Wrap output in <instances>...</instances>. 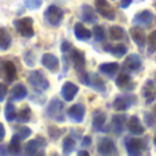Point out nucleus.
<instances>
[{"label":"nucleus","instance_id":"obj_1","mask_svg":"<svg viewBox=\"0 0 156 156\" xmlns=\"http://www.w3.org/2000/svg\"><path fill=\"white\" fill-rule=\"evenodd\" d=\"M78 80L81 81V83L92 88L97 93L105 94L107 93V85H105L104 80L99 76L97 73H88V71H80L78 73Z\"/></svg>","mask_w":156,"mask_h":156},{"label":"nucleus","instance_id":"obj_2","mask_svg":"<svg viewBox=\"0 0 156 156\" xmlns=\"http://www.w3.org/2000/svg\"><path fill=\"white\" fill-rule=\"evenodd\" d=\"M45 115L49 119L58 122V123H63L66 121V112H65V103L59 100L58 97L49 100V103L45 107Z\"/></svg>","mask_w":156,"mask_h":156},{"label":"nucleus","instance_id":"obj_3","mask_svg":"<svg viewBox=\"0 0 156 156\" xmlns=\"http://www.w3.org/2000/svg\"><path fill=\"white\" fill-rule=\"evenodd\" d=\"M123 145L126 148L127 155H130V156H140L145 151H148V141L145 138L125 137Z\"/></svg>","mask_w":156,"mask_h":156},{"label":"nucleus","instance_id":"obj_4","mask_svg":"<svg viewBox=\"0 0 156 156\" xmlns=\"http://www.w3.org/2000/svg\"><path fill=\"white\" fill-rule=\"evenodd\" d=\"M27 83H30V86L38 93H43L49 89V81L41 70L30 71L27 76Z\"/></svg>","mask_w":156,"mask_h":156},{"label":"nucleus","instance_id":"obj_5","mask_svg":"<svg viewBox=\"0 0 156 156\" xmlns=\"http://www.w3.org/2000/svg\"><path fill=\"white\" fill-rule=\"evenodd\" d=\"M63 18H65V11L60 7H58L56 4H51L47 7V10L44 11V19L47 21V23L51 25L54 27H58L62 23Z\"/></svg>","mask_w":156,"mask_h":156},{"label":"nucleus","instance_id":"obj_6","mask_svg":"<svg viewBox=\"0 0 156 156\" xmlns=\"http://www.w3.org/2000/svg\"><path fill=\"white\" fill-rule=\"evenodd\" d=\"M33 18L30 16H23V18H18L14 21V27L16 32L25 38H32L34 36V27H33Z\"/></svg>","mask_w":156,"mask_h":156},{"label":"nucleus","instance_id":"obj_7","mask_svg":"<svg viewBox=\"0 0 156 156\" xmlns=\"http://www.w3.org/2000/svg\"><path fill=\"white\" fill-rule=\"evenodd\" d=\"M47 140L44 137H41V136H37L36 138H33V140L27 141L26 144H25V148H23V154L30 156V155H44L45 154V151L44 149L47 148Z\"/></svg>","mask_w":156,"mask_h":156},{"label":"nucleus","instance_id":"obj_8","mask_svg":"<svg viewBox=\"0 0 156 156\" xmlns=\"http://www.w3.org/2000/svg\"><path fill=\"white\" fill-rule=\"evenodd\" d=\"M0 78L4 80V82L12 83L18 78V69L15 63L11 60H0Z\"/></svg>","mask_w":156,"mask_h":156},{"label":"nucleus","instance_id":"obj_9","mask_svg":"<svg viewBox=\"0 0 156 156\" xmlns=\"http://www.w3.org/2000/svg\"><path fill=\"white\" fill-rule=\"evenodd\" d=\"M136 104H137V97L134 94H119L114 99L112 108L115 111H119V112H126L129 108H132Z\"/></svg>","mask_w":156,"mask_h":156},{"label":"nucleus","instance_id":"obj_10","mask_svg":"<svg viewBox=\"0 0 156 156\" xmlns=\"http://www.w3.org/2000/svg\"><path fill=\"white\" fill-rule=\"evenodd\" d=\"M143 58L140 56L138 54H130L126 56V59H125L123 62V66H122V69H123V71H127V73H140L141 70H143Z\"/></svg>","mask_w":156,"mask_h":156},{"label":"nucleus","instance_id":"obj_11","mask_svg":"<svg viewBox=\"0 0 156 156\" xmlns=\"http://www.w3.org/2000/svg\"><path fill=\"white\" fill-rule=\"evenodd\" d=\"M94 10L100 16L108 19V21H114L116 16L114 7L107 0H94Z\"/></svg>","mask_w":156,"mask_h":156},{"label":"nucleus","instance_id":"obj_12","mask_svg":"<svg viewBox=\"0 0 156 156\" xmlns=\"http://www.w3.org/2000/svg\"><path fill=\"white\" fill-rule=\"evenodd\" d=\"M155 21H156V16L152 11L143 10V11H138L134 15L133 25H137V26H141V27H151L155 23Z\"/></svg>","mask_w":156,"mask_h":156},{"label":"nucleus","instance_id":"obj_13","mask_svg":"<svg viewBox=\"0 0 156 156\" xmlns=\"http://www.w3.org/2000/svg\"><path fill=\"white\" fill-rule=\"evenodd\" d=\"M97 154L103 156H111V155H118V148L116 144L114 143L112 138L110 137H103L97 143Z\"/></svg>","mask_w":156,"mask_h":156},{"label":"nucleus","instance_id":"obj_14","mask_svg":"<svg viewBox=\"0 0 156 156\" xmlns=\"http://www.w3.org/2000/svg\"><path fill=\"white\" fill-rule=\"evenodd\" d=\"M69 59H70L71 65H73V67L76 69L77 73H80V71H83V70H85L86 56H85V54H83L81 49L74 48V47H73V49L69 52Z\"/></svg>","mask_w":156,"mask_h":156},{"label":"nucleus","instance_id":"obj_15","mask_svg":"<svg viewBox=\"0 0 156 156\" xmlns=\"http://www.w3.org/2000/svg\"><path fill=\"white\" fill-rule=\"evenodd\" d=\"M115 83L122 92H133L136 89L134 80H133L130 73H127V71L119 73L118 77L115 78Z\"/></svg>","mask_w":156,"mask_h":156},{"label":"nucleus","instance_id":"obj_16","mask_svg":"<svg viewBox=\"0 0 156 156\" xmlns=\"http://www.w3.org/2000/svg\"><path fill=\"white\" fill-rule=\"evenodd\" d=\"M85 112H86L85 105L81 104V103H77V104L71 105L66 114H67V116L70 118L71 122H74V123H81V122L83 121V118H85Z\"/></svg>","mask_w":156,"mask_h":156},{"label":"nucleus","instance_id":"obj_17","mask_svg":"<svg viewBox=\"0 0 156 156\" xmlns=\"http://www.w3.org/2000/svg\"><path fill=\"white\" fill-rule=\"evenodd\" d=\"M105 121H107V115L104 111H94L93 116H92V127L94 132H108L110 129H107V126H105Z\"/></svg>","mask_w":156,"mask_h":156},{"label":"nucleus","instance_id":"obj_18","mask_svg":"<svg viewBox=\"0 0 156 156\" xmlns=\"http://www.w3.org/2000/svg\"><path fill=\"white\" fill-rule=\"evenodd\" d=\"M141 94L144 96L147 104H151L156 100V82L154 78H149L145 81L143 89H141Z\"/></svg>","mask_w":156,"mask_h":156},{"label":"nucleus","instance_id":"obj_19","mask_svg":"<svg viewBox=\"0 0 156 156\" xmlns=\"http://www.w3.org/2000/svg\"><path fill=\"white\" fill-rule=\"evenodd\" d=\"M126 129L129 130L130 134L133 136H143L145 133V127H144L143 122L140 121L137 115H132L126 122Z\"/></svg>","mask_w":156,"mask_h":156},{"label":"nucleus","instance_id":"obj_20","mask_svg":"<svg viewBox=\"0 0 156 156\" xmlns=\"http://www.w3.org/2000/svg\"><path fill=\"white\" fill-rule=\"evenodd\" d=\"M130 37H132L133 43H134L140 49L145 48V45H147V36H145V32H144V29L141 26L134 25V26L130 29Z\"/></svg>","mask_w":156,"mask_h":156},{"label":"nucleus","instance_id":"obj_21","mask_svg":"<svg viewBox=\"0 0 156 156\" xmlns=\"http://www.w3.org/2000/svg\"><path fill=\"white\" fill-rule=\"evenodd\" d=\"M78 90H80L78 85H76V83L71 82V81H66V82L62 85L60 94H62V97H63L65 101H73V100L76 99Z\"/></svg>","mask_w":156,"mask_h":156},{"label":"nucleus","instance_id":"obj_22","mask_svg":"<svg viewBox=\"0 0 156 156\" xmlns=\"http://www.w3.org/2000/svg\"><path fill=\"white\" fill-rule=\"evenodd\" d=\"M41 65L49 70L51 73H58L59 71V66H60V62H59V58L54 54H44L41 56Z\"/></svg>","mask_w":156,"mask_h":156},{"label":"nucleus","instance_id":"obj_23","mask_svg":"<svg viewBox=\"0 0 156 156\" xmlns=\"http://www.w3.org/2000/svg\"><path fill=\"white\" fill-rule=\"evenodd\" d=\"M127 122V116L125 114H116L111 119V129L116 136H121L125 132V126Z\"/></svg>","mask_w":156,"mask_h":156},{"label":"nucleus","instance_id":"obj_24","mask_svg":"<svg viewBox=\"0 0 156 156\" xmlns=\"http://www.w3.org/2000/svg\"><path fill=\"white\" fill-rule=\"evenodd\" d=\"M104 51H107L108 54H111L112 56L121 59V58H123L125 55L127 54V47L122 43H118V44L107 43V44H104Z\"/></svg>","mask_w":156,"mask_h":156},{"label":"nucleus","instance_id":"obj_25","mask_svg":"<svg viewBox=\"0 0 156 156\" xmlns=\"http://www.w3.org/2000/svg\"><path fill=\"white\" fill-rule=\"evenodd\" d=\"M81 19L86 23H96L97 22V12L94 8H92L89 4L81 5Z\"/></svg>","mask_w":156,"mask_h":156},{"label":"nucleus","instance_id":"obj_26","mask_svg":"<svg viewBox=\"0 0 156 156\" xmlns=\"http://www.w3.org/2000/svg\"><path fill=\"white\" fill-rule=\"evenodd\" d=\"M73 32H74L76 38L80 41H88V40H90V37H92V32L82 23V22H77V23L74 25Z\"/></svg>","mask_w":156,"mask_h":156},{"label":"nucleus","instance_id":"obj_27","mask_svg":"<svg viewBox=\"0 0 156 156\" xmlns=\"http://www.w3.org/2000/svg\"><path fill=\"white\" fill-rule=\"evenodd\" d=\"M27 94H29L27 93V88L23 83H15L10 92V99L12 101H21V100L26 99Z\"/></svg>","mask_w":156,"mask_h":156},{"label":"nucleus","instance_id":"obj_28","mask_svg":"<svg viewBox=\"0 0 156 156\" xmlns=\"http://www.w3.org/2000/svg\"><path fill=\"white\" fill-rule=\"evenodd\" d=\"M119 63L118 62H107V63H101L99 66V71L104 76H107L108 78H114L118 74L119 71Z\"/></svg>","mask_w":156,"mask_h":156},{"label":"nucleus","instance_id":"obj_29","mask_svg":"<svg viewBox=\"0 0 156 156\" xmlns=\"http://www.w3.org/2000/svg\"><path fill=\"white\" fill-rule=\"evenodd\" d=\"M11 44H12V38H11L10 32L5 27H0V51L10 49Z\"/></svg>","mask_w":156,"mask_h":156},{"label":"nucleus","instance_id":"obj_30","mask_svg":"<svg viewBox=\"0 0 156 156\" xmlns=\"http://www.w3.org/2000/svg\"><path fill=\"white\" fill-rule=\"evenodd\" d=\"M21 138L14 133L12 138L10 140V144L7 145V149H8V154L10 155H21L22 154V145H21Z\"/></svg>","mask_w":156,"mask_h":156},{"label":"nucleus","instance_id":"obj_31","mask_svg":"<svg viewBox=\"0 0 156 156\" xmlns=\"http://www.w3.org/2000/svg\"><path fill=\"white\" fill-rule=\"evenodd\" d=\"M108 34H110V38L112 41H122V40H125V38H126L125 29L122 26H118V25H115V26H111Z\"/></svg>","mask_w":156,"mask_h":156},{"label":"nucleus","instance_id":"obj_32","mask_svg":"<svg viewBox=\"0 0 156 156\" xmlns=\"http://www.w3.org/2000/svg\"><path fill=\"white\" fill-rule=\"evenodd\" d=\"M76 147H77V140L76 138H73L71 136H67V137H65V140H63L62 143V149H63V155H70L73 154L74 151H76Z\"/></svg>","mask_w":156,"mask_h":156},{"label":"nucleus","instance_id":"obj_33","mask_svg":"<svg viewBox=\"0 0 156 156\" xmlns=\"http://www.w3.org/2000/svg\"><path fill=\"white\" fill-rule=\"evenodd\" d=\"M32 116H33L32 110H30L29 107H23L16 114V121H18L19 123H27V122L32 121Z\"/></svg>","mask_w":156,"mask_h":156},{"label":"nucleus","instance_id":"obj_34","mask_svg":"<svg viewBox=\"0 0 156 156\" xmlns=\"http://www.w3.org/2000/svg\"><path fill=\"white\" fill-rule=\"evenodd\" d=\"M16 114H18V111H16L15 105H14L12 101H8L7 105H5L4 108V116H5V121L7 122H14L16 121Z\"/></svg>","mask_w":156,"mask_h":156},{"label":"nucleus","instance_id":"obj_35","mask_svg":"<svg viewBox=\"0 0 156 156\" xmlns=\"http://www.w3.org/2000/svg\"><path fill=\"white\" fill-rule=\"evenodd\" d=\"M92 36L93 38L97 41V43H104L105 37H107V33H105V29L100 25H94L93 30H92Z\"/></svg>","mask_w":156,"mask_h":156},{"label":"nucleus","instance_id":"obj_36","mask_svg":"<svg viewBox=\"0 0 156 156\" xmlns=\"http://www.w3.org/2000/svg\"><path fill=\"white\" fill-rule=\"evenodd\" d=\"M147 51L149 55H154L156 52V30L147 36Z\"/></svg>","mask_w":156,"mask_h":156},{"label":"nucleus","instance_id":"obj_37","mask_svg":"<svg viewBox=\"0 0 156 156\" xmlns=\"http://www.w3.org/2000/svg\"><path fill=\"white\" fill-rule=\"evenodd\" d=\"M65 132H66L65 129H59V127H56V126H48V134H49V137H51L52 140H55V141H56L58 138L62 137V136L65 134Z\"/></svg>","mask_w":156,"mask_h":156},{"label":"nucleus","instance_id":"obj_38","mask_svg":"<svg viewBox=\"0 0 156 156\" xmlns=\"http://www.w3.org/2000/svg\"><path fill=\"white\" fill-rule=\"evenodd\" d=\"M23 62H25V65L29 66V67H33V66L36 65V54L32 49H27L23 54Z\"/></svg>","mask_w":156,"mask_h":156},{"label":"nucleus","instance_id":"obj_39","mask_svg":"<svg viewBox=\"0 0 156 156\" xmlns=\"http://www.w3.org/2000/svg\"><path fill=\"white\" fill-rule=\"evenodd\" d=\"M15 134L18 136L21 140H25V138L30 137V134H32V130H30L29 127H26V126H18L15 129Z\"/></svg>","mask_w":156,"mask_h":156},{"label":"nucleus","instance_id":"obj_40","mask_svg":"<svg viewBox=\"0 0 156 156\" xmlns=\"http://www.w3.org/2000/svg\"><path fill=\"white\" fill-rule=\"evenodd\" d=\"M144 122L147 127H155L156 126V116L152 112H144Z\"/></svg>","mask_w":156,"mask_h":156},{"label":"nucleus","instance_id":"obj_41","mask_svg":"<svg viewBox=\"0 0 156 156\" xmlns=\"http://www.w3.org/2000/svg\"><path fill=\"white\" fill-rule=\"evenodd\" d=\"M25 7L29 10H38L43 4V0H23Z\"/></svg>","mask_w":156,"mask_h":156},{"label":"nucleus","instance_id":"obj_42","mask_svg":"<svg viewBox=\"0 0 156 156\" xmlns=\"http://www.w3.org/2000/svg\"><path fill=\"white\" fill-rule=\"evenodd\" d=\"M8 94V86L7 82H0V103L4 101Z\"/></svg>","mask_w":156,"mask_h":156},{"label":"nucleus","instance_id":"obj_43","mask_svg":"<svg viewBox=\"0 0 156 156\" xmlns=\"http://www.w3.org/2000/svg\"><path fill=\"white\" fill-rule=\"evenodd\" d=\"M71 49H73V45H71L70 41L63 40L62 44H60V51H62V54H69Z\"/></svg>","mask_w":156,"mask_h":156},{"label":"nucleus","instance_id":"obj_44","mask_svg":"<svg viewBox=\"0 0 156 156\" xmlns=\"http://www.w3.org/2000/svg\"><path fill=\"white\" fill-rule=\"evenodd\" d=\"M92 145V137L90 136H83L82 141H81V147L82 148H89Z\"/></svg>","mask_w":156,"mask_h":156},{"label":"nucleus","instance_id":"obj_45","mask_svg":"<svg viewBox=\"0 0 156 156\" xmlns=\"http://www.w3.org/2000/svg\"><path fill=\"white\" fill-rule=\"evenodd\" d=\"M70 136L76 140L82 138V130H76V129H70Z\"/></svg>","mask_w":156,"mask_h":156},{"label":"nucleus","instance_id":"obj_46","mask_svg":"<svg viewBox=\"0 0 156 156\" xmlns=\"http://www.w3.org/2000/svg\"><path fill=\"white\" fill-rule=\"evenodd\" d=\"M133 3V0H121V4H119V7L121 8H127V7H130V4Z\"/></svg>","mask_w":156,"mask_h":156},{"label":"nucleus","instance_id":"obj_47","mask_svg":"<svg viewBox=\"0 0 156 156\" xmlns=\"http://www.w3.org/2000/svg\"><path fill=\"white\" fill-rule=\"evenodd\" d=\"M4 137H5V129H4V125L0 122V143L4 140Z\"/></svg>","mask_w":156,"mask_h":156},{"label":"nucleus","instance_id":"obj_48","mask_svg":"<svg viewBox=\"0 0 156 156\" xmlns=\"http://www.w3.org/2000/svg\"><path fill=\"white\" fill-rule=\"evenodd\" d=\"M8 154V149L5 145H0V155H7Z\"/></svg>","mask_w":156,"mask_h":156},{"label":"nucleus","instance_id":"obj_49","mask_svg":"<svg viewBox=\"0 0 156 156\" xmlns=\"http://www.w3.org/2000/svg\"><path fill=\"white\" fill-rule=\"evenodd\" d=\"M77 155H78V156H88V155H89V152H88V151H85V148H83L82 151H78V152H77Z\"/></svg>","mask_w":156,"mask_h":156},{"label":"nucleus","instance_id":"obj_50","mask_svg":"<svg viewBox=\"0 0 156 156\" xmlns=\"http://www.w3.org/2000/svg\"><path fill=\"white\" fill-rule=\"evenodd\" d=\"M154 144H155V147H156V133H155V136H154Z\"/></svg>","mask_w":156,"mask_h":156},{"label":"nucleus","instance_id":"obj_51","mask_svg":"<svg viewBox=\"0 0 156 156\" xmlns=\"http://www.w3.org/2000/svg\"><path fill=\"white\" fill-rule=\"evenodd\" d=\"M154 114H155V116H156V105H155V108H154Z\"/></svg>","mask_w":156,"mask_h":156},{"label":"nucleus","instance_id":"obj_52","mask_svg":"<svg viewBox=\"0 0 156 156\" xmlns=\"http://www.w3.org/2000/svg\"><path fill=\"white\" fill-rule=\"evenodd\" d=\"M154 81H155V82H156V73L154 74Z\"/></svg>","mask_w":156,"mask_h":156},{"label":"nucleus","instance_id":"obj_53","mask_svg":"<svg viewBox=\"0 0 156 156\" xmlns=\"http://www.w3.org/2000/svg\"><path fill=\"white\" fill-rule=\"evenodd\" d=\"M155 60H156V58H155Z\"/></svg>","mask_w":156,"mask_h":156}]
</instances>
